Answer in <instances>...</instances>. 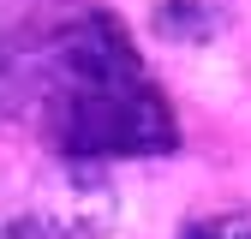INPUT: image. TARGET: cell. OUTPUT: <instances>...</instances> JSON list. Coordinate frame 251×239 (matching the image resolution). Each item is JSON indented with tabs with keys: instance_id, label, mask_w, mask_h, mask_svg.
I'll list each match as a JSON object with an SVG mask.
<instances>
[{
	"instance_id": "obj_4",
	"label": "cell",
	"mask_w": 251,
	"mask_h": 239,
	"mask_svg": "<svg viewBox=\"0 0 251 239\" xmlns=\"http://www.w3.org/2000/svg\"><path fill=\"white\" fill-rule=\"evenodd\" d=\"M179 239H251V209H215V215H192Z\"/></svg>"
},
{
	"instance_id": "obj_3",
	"label": "cell",
	"mask_w": 251,
	"mask_h": 239,
	"mask_svg": "<svg viewBox=\"0 0 251 239\" xmlns=\"http://www.w3.org/2000/svg\"><path fill=\"white\" fill-rule=\"evenodd\" d=\"M155 30L162 36H209L215 12H209V0H162L155 6Z\"/></svg>"
},
{
	"instance_id": "obj_1",
	"label": "cell",
	"mask_w": 251,
	"mask_h": 239,
	"mask_svg": "<svg viewBox=\"0 0 251 239\" xmlns=\"http://www.w3.org/2000/svg\"><path fill=\"white\" fill-rule=\"evenodd\" d=\"M0 114L30 126L54 156H168L179 143L162 84L102 0H42L6 36Z\"/></svg>"
},
{
	"instance_id": "obj_5",
	"label": "cell",
	"mask_w": 251,
	"mask_h": 239,
	"mask_svg": "<svg viewBox=\"0 0 251 239\" xmlns=\"http://www.w3.org/2000/svg\"><path fill=\"white\" fill-rule=\"evenodd\" d=\"M0 96H6V36H0Z\"/></svg>"
},
{
	"instance_id": "obj_2",
	"label": "cell",
	"mask_w": 251,
	"mask_h": 239,
	"mask_svg": "<svg viewBox=\"0 0 251 239\" xmlns=\"http://www.w3.org/2000/svg\"><path fill=\"white\" fill-rule=\"evenodd\" d=\"M114 227V186L102 162L54 156L0 197V239H102Z\"/></svg>"
}]
</instances>
